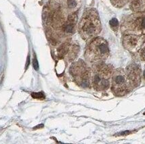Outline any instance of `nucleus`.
<instances>
[{"label": "nucleus", "instance_id": "obj_1", "mask_svg": "<svg viewBox=\"0 0 145 144\" xmlns=\"http://www.w3.org/2000/svg\"><path fill=\"white\" fill-rule=\"evenodd\" d=\"M113 67L103 62L96 64L92 69V86L96 91L107 90L110 86L113 74Z\"/></svg>", "mask_w": 145, "mask_h": 144}, {"label": "nucleus", "instance_id": "obj_2", "mask_svg": "<svg viewBox=\"0 0 145 144\" xmlns=\"http://www.w3.org/2000/svg\"><path fill=\"white\" fill-rule=\"evenodd\" d=\"M101 26L98 16L94 10H87L84 12L79 26L81 37L85 40L94 37L100 31Z\"/></svg>", "mask_w": 145, "mask_h": 144}, {"label": "nucleus", "instance_id": "obj_3", "mask_svg": "<svg viewBox=\"0 0 145 144\" xmlns=\"http://www.w3.org/2000/svg\"><path fill=\"white\" fill-rule=\"evenodd\" d=\"M109 56V48L107 42L102 38H97L92 41L85 53L87 61L95 64L104 62Z\"/></svg>", "mask_w": 145, "mask_h": 144}, {"label": "nucleus", "instance_id": "obj_4", "mask_svg": "<svg viewBox=\"0 0 145 144\" xmlns=\"http://www.w3.org/2000/svg\"><path fill=\"white\" fill-rule=\"evenodd\" d=\"M70 73L75 83L83 88H89L92 86V71L86 63L79 60L73 63L71 68Z\"/></svg>", "mask_w": 145, "mask_h": 144}, {"label": "nucleus", "instance_id": "obj_5", "mask_svg": "<svg viewBox=\"0 0 145 144\" xmlns=\"http://www.w3.org/2000/svg\"><path fill=\"white\" fill-rule=\"evenodd\" d=\"M110 82L111 91L115 96H124L130 91V83L126 72L122 68L116 69L113 72Z\"/></svg>", "mask_w": 145, "mask_h": 144}, {"label": "nucleus", "instance_id": "obj_6", "mask_svg": "<svg viewBox=\"0 0 145 144\" xmlns=\"http://www.w3.org/2000/svg\"><path fill=\"white\" fill-rule=\"evenodd\" d=\"M126 74L131 87H136L140 81V69L136 64H130L127 67Z\"/></svg>", "mask_w": 145, "mask_h": 144}, {"label": "nucleus", "instance_id": "obj_7", "mask_svg": "<svg viewBox=\"0 0 145 144\" xmlns=\"http://www.w3.org/2000/svg\"><path fill=\"white\" fill-rule=\"evenodd\" d=\"M128 0H111L113 3L117 7H121L127 2Z\"/></svg>", "mask_w": 145, "mask_h": 144}, {"label": "nucleus", "instance_id": "obj_8", "mask_svg": "<svg viewBox=\"0 0 145 144\" xmlns=\"http://www.w3.org/2000/svg\"><path fill=\"white\" fill-rule=\"evenodd\" d=\"M67 4L70 9H74L77 6V0H67Z\"/></svg>", "mask_w": 145, "mask_h": 144}, {"label": "nucleus", "instance_id": "obj_9", "mask_svg": "<svg viewBox=\"0 0 145 144\" xmlns=\"http://www.w3.org/2000/svg\"><path fill=\"white\" fill-rule=\"evenodd\" d=\"M109 23H110V27H113V28H115V27H117L118 26V21H117V19H116V18L111 19L110 22H109Z\"/></svg>", "mask_w": 145, "mask_h": 144}, {"label": "nucleus", "instance_id": "obj_10", "mask_svg": "<svg viewBox=\"0 0 145 144\" xmlns=\"http://www.w3.org/2000/svg\"><path fill=\"white\" fill-rule=\"evenodd\" d=\"M140 57H141V60L143 61H145V49L142 51V53L140 54Z\"/></svg>", "mask_w": 145, "mask_h": 144}, {"label": "nucleus", "instance_id": "obj_11", "mask_svg": "<svg viewBox=\"0 0 145 144\" xmlns=\"http://www.w3.org/2000/svg\"><path fill=\"white\" fill-rule=\"evenodd\" d=\"M142 27L143 29H145V18L143 19V21L142 22Z\"/></svg>", "mask_w": 145, "mask_h": 144}, {"label": "nucleus", "instance_id": "obj_12", "mask_svg": "<svg viewBox=\"0 0 145 144\" xmlns=\"http://www.w3.org/2000/svg\"><path fill=\"white\" fill-rule=\"evenodd\" d=\"M143 78H144V80L145 81V71H144V72H143Z\"/></svg>", "mask_w": 145, "mask_h": 144}]
</instances>
